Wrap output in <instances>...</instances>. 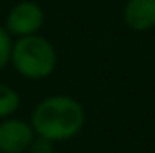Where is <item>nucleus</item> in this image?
Segmentation results:
<instances>
[{
    "mask_svg": "<svg viewBox=\"0 0 155 153\" xmlns=\"http://www.w3.org/2000/svg\"><path fill=\"white\" fill-rule=\"evenodd\" d=\"M35 133L52 142H61L76 137L85 126V108L71 96H51L41 99L31 114Z\"/></svg>",
    "mask_w": 155,
    "mask_h": 153,
    "instance_id": "1",
    "label": "nucleus"
},
{
    "mask_svg": "<svg viewBox=\"0 0 155 153\" xmlns=\"http://www.w3.org/2000/svg\"><path fill=\"white\" fill-rule=\"evenodd\" d=\"M11 63L15 70L25 79H45L58 65V52L54 45L41 34L22 36L13 41Z\"/></svg>",
    "mask_w": 155,
    "mask_h": 153,
    "instance_id": "2",
    "label": "nucleus"
},
{
    "mask_svg": "<svg viewBox=\"0 0 155 153\" xmlns=\"http://www.w3.org/2000/svg\"><path fill=\"white\" fill-rule=\"evenodd\" d=\"M43 22L45 13L41 5L33 0H22L9 9L5 16V31L16 38L31 36L38 34L40 29L43 27Z\"/></svg>",
    "mask_w": 155,
    "mask_h": 153,
    "instance_id": "3",
    "label": "nucleus"
},
{
    "mask_svg": "<svg viewBox=\"0 0 155 153\" xmlns=\"http://www.w3.org/2000/svg\"><path fill=\"white\" fill-rule=\"evenodd\" d=\"M36 133L31 122L7 117L0 121V153H25Z\"/></svg>",
    "mask_w": 155,
    "mask_h": 153,
    "instance_id": "4",
    "label": "nucleus"
},
{
    "mask_svg": "<svg viewBox=\"0 0 155 153\" xmlns=\"http://www.w3.org/2000/svg\"><path fill=\"white\" fill-rule=\"evenodd\" d=\"M123 22L135 33L155 27V0H126L123 7Z\"/></svg>",
    "mask_w": 155,
    "mask_h": 153,
    "instance_id": "5",
    "label": "nucleus"
},
{
    "mask_svg": "<svg viewBox=\"0 0 155 153\" xmlns=\"http://www.w3.org/2000/svg\"><path fill=\"white\" fill-rule=\"evenodd\" d=\"M18 108H20V94L13 86L0 83V121L13 117L18 112Z\"/></svg>",
    "mask_w": 155,
    "mask_h": 153,
    "instance_id": "6",
    "label": "nucleus"
},
{
    "mask_svg": "<svg viewBox=\"0 0 155 153\" xmlns=\"http://www.w3.org/2000/svg\"><path fill=\"white\" fill-rule=\"evenodd\" d=\"M11 49H13V38L5 31V27H0V72L11 63Z\"/></svg>",
    "mask_w": 155,
    "mask_h": 153,
    "instance_id": "7",
    "label": "nucleus"
},
{
    "mask_svg": "<svg viewBox=\"0 0 155 153\" xmlns=\"http://www.w3.org/2000/svg\"><path fill=\"white\" fill-rule=\"evenodd\" d=\"M54 144H56V142H52V141H49V139H45V137L36 135L27 151L29 153H54Z\"/></svg>",
    "mask_w": 155,
    "mask_h": 153,
    "instance_id": "8",
    "label": "nucleus"
}]
</instances>
